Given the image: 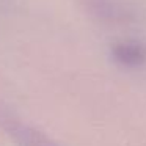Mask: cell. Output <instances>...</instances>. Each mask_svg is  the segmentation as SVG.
Returning a JSON list of instances; mask_svg holds the SVG:
<instances>
[{
	"mask_svg": "<svg viewBox=\"0 0 146 146\" xmlns=\"http://www.w3.org/2000/svg\"><path fill=\"white\" fill-rule=\"evenodd\" d=\"M86 5L93 14L104 21H127V16L130 14L129 10L121 3V0H86Z\"/></svg>",
	"mask_w": 146,
	"mask_h": 146,
	"instance_id": "3",
	"label": "cell"
},
{
	"mask_svg": "<svg viewBox=\"0 0 146 146\" xmlns=\"http://www.w3.org/2000/svg\"><path fill=\"white\" fill-rule=\"evenodd\" d=\"M113 58L126 68H138L146 61V47L138 42H118L111 49Z\"/></svg>",
	"mask_w": 146,
	"mask_h": 146,
	"instance_id": "2",
	"label": "cell"
},
{
	"mask_svg": "<svg viewBox=\"0 0 146 146\" xmlns=\"http://www.w3.org/2000/svg\"><path fill=\"white\" fill-rule=\"evenodd\" d=\"M0 126L7 130V133L19 143V146H57L52 140H49L42 132L35 127L24 124L11 111L0 105Z\"/></svg>",
	"mask_w": 146,
	"mask_h": 146,
	"instance_id": "1",
	"label": "cell"
}]
</instances>
